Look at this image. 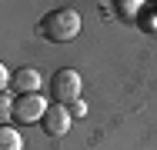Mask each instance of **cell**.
I'll list each match as a JSON object with an SVG mask.
<instances>
[{"label": "cell", "mask_w": 157, "mask_h": 150, "mask_svg": "<svg viewBox=\"0 0 157 150\" xmlns=\"http://www.w3.org/2000/svg\"><path fill=\"white\" fill-rule=\"evenodd\" d=\"M40 33L47 40H54V43H67V40H74L80 33V13L74 7H57L40 20Z\"/></svg>", "instance_id": "obj_1"}, {"label": "cell", "mask_w": 157, "mask_h": 150, "mask_svg": "<svg viewBox=\"0 0 157 150\" xmlns=\"http://www.w3.org/2000/svg\"><path fill=\"white\" fill-rule=\"evenodd\" d=\"M80 90H84V80H80V73L77 70H70V67H63L57 70L54 77H50V93L57 97V103H74V100H80Z\"/></svg>", "instance_id": "obj_2"}, {"label": "cell", "mask_w": 157, "mask_h": 150, "mask_svg": "<svg viewBox=\"0 0 157 150\" xmlns=\"http://www.w3.org/2000/svg\"><path fill=\"white\" fill-rule=\"evenodd\" d=\"M47 97L44 93H24L20 100H13V120L17 123H33V120H44L47 114Z\"/></svg>", "instance_id": "obj_3"}, {"label": "cell", "mask_w": 157, "mask_h": 150, "mask_svg": "<svg viewBox=\"0 0 157 150\" xmlns=\"http://www.w3.org/2000/svg\"><path fill=\"white\" fill-rule=\"evenodd\" d=\"M70 107H63V103H50L47 107V114H44V120H40V127L50 133V137H63L67 130H70Z\"/></svg>", "instance_id": "obj_4"}, {"label": "cell", "mask_w": 157, "mask_h": 150, "mask_svg": "<svg viewBox=\"0 0 157 150\" xmlns=\"http://www.w3.org/2000/svg\"><path fill=\"white\" fill-rule=\"evenodd\" d=\"M40 84H44V77H40V70H37V67H20V70L10 77V87L20 90V97H24V93H37Z\"/></svg>", "instance_id": "obj_5"}, {"label": "cell", "mask_w": 157, "mask_h": 150, "mask_svg": "<svg viewBox=\"0 0 157 150\" xmlns=\"http://www.w3.org/2000/svg\"><path fill=\"white\" fill-rule=\"evenodd\" d=\"M0 150H24V137L17 133V127L0 123Z\"/></svg>", "instance_id": "obj_6"}, {"label": "cell", "mask_w": 157, "mask_h": 150, "mask_svg": "<svg viewBox=\"0 0 157 150\" xmlns=\"http://www.w3.org/2000/svg\"><path fill=\"white\" fill-rule=\"evenodd\" d=\"M7 117H13V100H10V93L3 90V93H0V120H7Z\"/></svg>", "instance_id": "obj_7"}, {"label": "cell", "mask_w": 157, "mask_h": 150, "mask_svg": "<svg viewBox=\"0 0 157 150\" xmlns=\"http://www.w3.org/2000/svg\"><path fill=\"white\" fill-rule=\"evenodd\" d=\"M84 114H87V103L84 100H74L70 103V117H84Z\"/></svg>", "instance_id": "obj_8"}, {"label": "cell", "mask_w": 157, "mask_h": 150, "mask_svg": "<svg viewBox=\"0 0 157 150\" xmlns=\"http://www.w3.org/2000/svg\"><path fill=\"white\" fill-rule=\"evenodd\" d=\"M10 87V73H7V67H3V60H0V93Z\"/></svg>", "instance_id": "obj_9"}]
</instances>
